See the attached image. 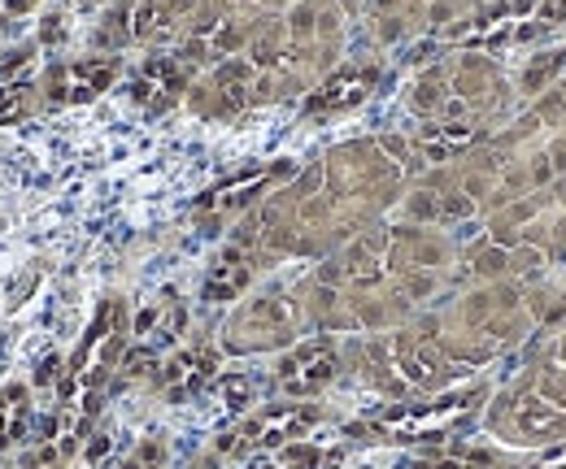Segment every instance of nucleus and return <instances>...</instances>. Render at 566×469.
Segmentation results:
<instances>
[{
  "label": "nucleus",
  "mask_w": 566,
  "mask_h": 469,
  "mask_svg": "<svg viewBox=\"0 0 566 469\" xmlns=\"http://www.w3.org/2000/svg\"><path fill=\"white\" fill-rule=\"evenodd\" d=\"M118 74V62L109 57H83V62H62V66L49 70L44 78V92L49 100L57 105H74V100H92L109 87V78Z\"/></svg>",
  "instance_id": "nucleus-1"
},
{
  "label": "nucleus",
  "mask_w": 566,
  "mask_h": 469,
  "mask_svg": "<svg viewBox=\"0 0 566 469\" xmlns=\"http://www.w3.org/2000/svg\"><path fill=\"white\" fill-rule=\"evenodd\" d=\"M332 374H336V352L327 343H310L283 361V387L287 392H318Z\"/></svg>",
  "instance_id": "nucleus-2"
},
{
  "label": "nucleus",
  "mask_w": 566,
  "mask_h": 469,
  "mask_svg": "<svg viewBox=\"0 0 566 469\" xmlns=\"http://www.w3.org/2000/svg\"><path fill=\"white\" fill-rule=\"evenodd\" d=\"M27 426H31V396H27V387L22 383L0 387V448L22 444Z\"/></svg>",
  "instance_id": "nucleus-3"
},
{
  "label": "nucleus",
  "mask_w": 566,
  "mask_h": 469,
  "mask_svg": "<svg viewBox=\"0 0 566 469\" xmlns=\"http://www.w3.org/2000/svg\"><path fill=\"white\" fill-rule=\"evenodd\" d=\"M188 4L192 0H144L136 9V35L140 40H166L179 26V18L188 13Z\"/></svg>",
  "instance_id": "nucleus-4"
},
{
  "label": "nucleus",
  "mask_w": 566,
  "mask_h": 469,
  "mask_svg": "<svg viewBox=\"0 0 566 469\" xmlns=\"http://www.w3.org/2000/svg\"><path fill=\"white\" fill-rule=\"evenodd\" d=\"M366 87H370V74L361 70H349V74H340V78H332L318 96H314V109H340V105H354V100H361L366 96Z\"/></svg>",
  "instance_id": "nucleus-5"
},
{
  "label": "nucleus",
  "mask_w": 566,
  "mask_h": 469,
  "mask_svg": "<svg viewBox=\"0 0 566 469\" xmlns=\"http://www.w3.org/2000/svg\"><path fill=\"white\" fill-rule=\"evenodd\" d=\"M35 109V87L31 83H4L0 87V127H13V122H22L27 114Z\"/></svg>",
  "instance_id": "nucleus-6"
},
{
  "label": "nucleus",
  "mask_w": 566,
  "mask_h": 469,
  "mask_svg": "<svg viewBox=\"0 0 566 469\" xmlns=\"http://www.w3.org/2000/svg\"><path fill=\"white\" fill-rule=\"evenodd\" d=\"M301 426H305V413H275V417H266L262 426H253L249 435H253V444L271 448V444H283V439H292Z\"/></svg>",
  "instance_id": "nucleus-7"
},
{
  "label": "nucleus",
  "mask_w": 566,
  "mask_h": 469,
  "mask_svg": "<svg viewBox=\"0 0 566 469\" xmlns=\"http://www.w3.org/2000/svg\"><path fill=\"white\" fill-rule=\"evenodd\" d=\"M244 278H249V266H244V262L231 253L227 262H218V269H213V278H210V287H206V291H210V300H218V296H231V291H235Z\"/></svg>",
  "instance_id": "nucleus-8"
},
{
  "label": "nucleus",
  "mask_w": 566,
  "mask_h": 469,
  "mask_svg": "<svg viewBox=\"0 0 566 469\" xmlns=\"http://www.w3.org/2000/svg\"><path fill=\"white\" fill-rule=\"evenodd\" d=\"M175 78V66L170 62H153V66H144L140 70V78H136V96L140 100H153V96H166V83Z\"/></svg>",
  "instance_id": "nucleus-9"
},
{
  "label": "nucleus",
  "mask_w": 566,
  "mask_h": 469,
  "mask_svg": "<svg viewBox=\"0 0 566 469\" xmlns=\"http://www.w3.org/2000/svg\"><path fill=\"white\" fill-rule=\"evenodd\" d=\"M157 461H161V448L157 444H144L136 457L123 461V469H157Z\"/></svg>",
  "instance_id": "nucleus-10"
},
{
  "label": "nucleus",
  "mask_w": 566,
  "mask_h": 469,
  "mask_svg": "<svg viewBox=\"0 0 566 469\" xmlns=\"http://www.w3.org/2000/svg\"><path fill=\"white\" fill-rule=\"evenodd\" d=\"M35 0H0V13H27Z\"/></svg>",
  "instance_id": "nucleus-11"
}]
</instances>
